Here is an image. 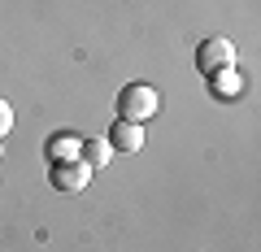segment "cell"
Listing matches in <instances>:
<instances>
[{
  "instance_id": "cell-2",
  "label": "cell",
  "mask_w": 261,
  "mask_h": 252,
  "mask_svg": "<svg viewBox=\"0 0 261 252\" xmlns=\"http://www.w3.org/2000/svg\"><path fill=\"white\" fill-rule=\"evenodd\" d=\"M48 183H53L61 196H79V191L92 183V165H87L83 157H74V161H53V165H48Z\"/></svg>"
},
{
  "instance_id": "cell-8",
  "label": "cell",
  "mask_w": 261,
  "mask_h": 252,
  "mask_svg": "<svg viewBox=\"0 0 261 252\" xmlns=\"http://www.w3.org/2000/svg\"><path fill=\"white\" fill-rule=\"evenodd\" d=\"M13 131V109H9V100H0V139Z\"/></svg>"
},
{
  "instance_id": "cell-3",
  "label": "cell",
  "mask_w": 261,
  "mask_h": 252,
  "mask_svg": "<svg viewBox=\"0 0 261 252\" xmlns=\"http://www.w3.org/2000/svg\"><path fill=\"white\" fill-rule=\"evenodd\" d=\"M196 70L200 74H218V70H235V44L226 35H209L205 44L196 48Z\"/></svg>"
},
{
  "instance_id": "cell-4",
  "label": "cell",
  "mask_w": 261,
  "mask_h": 252,
  "mask_svg": "<svg viewBox=\"0 0 261 252\" xmlns=\"http://www.w3.org/2000/svg\"><path fill=\"white\" fill-rule=\"evenodd\" d=\"M105 139H109L113 152H140V148H144V126H140V122L118 118V122L109 126V135H105Z\"/></svg>"
},
{
  "instance_id": "cell-1",
  "label": "cell",
  "mask_w": 261,
  "mask_h": 252,
  "mask_svg": "<svg viewBox=\"0 0 261 252\" xmlns=\"http://www.w3.org/2000/svg\"><path fill=\"white\" fill-rule=\"evenodd\" d=\"M157 109H161V96L152 83H126L118 92V118H126V122H140L144 126Z\"/></svg>"
},
{
  "instance_id": "cell-7",
  "label": "cell",
  "mask_w": 261,
  "mask_h": 252,
  "mask_svg": "<svg viewBox=\"0 0 261 252\" xmlns=\"http://www.w3.org/2000/svg\"><path fill=\"white\" fill-rule=\"evenodd\" d=\"M209 92H214L218 100H235V96L244 92V83H240L235 70H218V74H209Z\"/></svg>"
},
{
  "instance_id": "cell-5",
  "label": "cell",
  "mask_w": 261,
  "mask_h": 252,
  "mask_svg": "<svg viewBox=\"0 0 261 252\" xmlns=\"http://www.w3.org/2000/svg\"><path fill=\"white\" fill-rule=\"evenodd\" d=\"M79 144H83V139H79L74 131H57L53 139L44 144V157L48 161H74L79 157Z\"/></svg>"
},
{
  "instance_id": "cell-6",
  "label": "cell",
  "mask_w": 261,
  "mask_h": 252,
  "mask_svg": "<svg viewBox=\"0 0 261 252\" xmlns=\"http://www.w3.org/2000/svg\"><path fill=\"white\" fill-rule=\"evenodd\" d=\"M79 157L96 170V165H109V161H113V148H109V139H105V135H92V139L79 144Z\"/></svg>"
}]
</instances>
